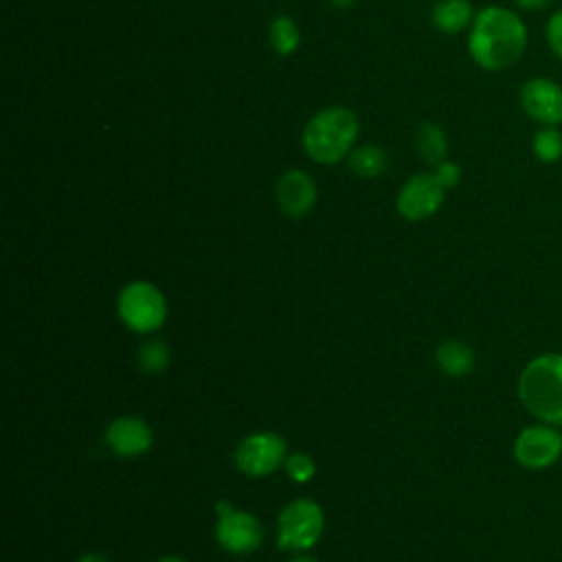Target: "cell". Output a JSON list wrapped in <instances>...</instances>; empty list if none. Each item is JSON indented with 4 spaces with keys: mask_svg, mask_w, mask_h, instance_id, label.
I'll use <instances>...</instances> for the list:
<instances>
[{
    "mask_svg": "<svg viewBox=\"0 0 562 562\" xmlns=\"http://www.w3.org/2000/svg\"><path fill=\"white\" fill-rule=\"evenodd\" d=\"M527 44L529 29L514 9L490 4L476 11L468 35V53L479 68L487 72L505 70L520 61Z\"/></svg>",
    "mask_w": 562,
    "mask_h": 562,
    "instance_id": "cell-1",
    "label": "cell"
},
{
    "mask_svg": "<svg viewBox=\"0 0 562 562\" xmlns=\"http://www.w3.org/2000/svg\"><path fill=\"white\" fill-rule=\"evenodd\" d=\"M516 393L531 417L562 428V353L531 358L518 375Z\"/></svg>",
    "mask_w": 562,
    "mask_h": 562,
    "instance_id": "cell-2",
    "label": "cell"
},
{
    "mask_svg": "<svg viewBox=\"0 0 562 562\" xmlns=\"http://www.w3.org/2000/svg\"><path fill=\"white\" fill-rule=\"evenodd\" d=\"M358 127V116L349 108H325L316 112L303 130L305 154L321 165L338 162L349 154Z\"/></svg>",
    "mask_w": 562,
    "mask_h": 562,
    "instance_id": "cell-3",
    "label": "cell"
},
{
    "mask_svg": "<svg viewBox=\"0 0 562 562\" xmlns=\"http://www.w3.org/2000/svg\"><path fill=\"white\" fill-rule=\"evenodd\" d=\"M116 310L123 325L138 334L156 331L167 318V301L162 292L149 281L127 283L119 292Z\"/></svg>",
    "mask_w": 562,
    "mask_h": 562,
    "instance_id": "cell-4",
    "label": "cell"
},
{
    "mask_svg": "<svg viewBox=\"0 0 562 562\" xmlns=\"http://www.w3.org/2000/svg\"><path fill=\"white\" fill-rule=\"evenodd\" d=\"M325 516L316 501L296 498L279 514V538L277 544L283 551H307L323 533Z\"/></svg>",
    "mask_w": 562,
    "mask_h": 562,
    "instance_id": "cell-5",
    "label": "cell"
},
{
    "mask_svg": "<svg viewBox=\"0 0 562 562\" xmlns=\"http://www.w3.org/2000/svg\"><path fill=\"white\" fill-rule=\"evenodd\" d=\"M512 452L520 468L547 470L562 457V432L544 422L529 424L516 435Z\"/></svg>",
    "mask_w": 562,
    "mask_h": 562,
    "instance_id": "cell-6",
    "label": "cell"
},
{
    "mask_svg": "<svg viewBox=\"0 0 562 562\" xmlns=\"http://www.w3.org/2000/svg\"><path fill=\"white\" fill-rule=\"evenodd\" d=\"M285 461V439L274 430L244 437L235 448V465L248 476H268Z\"/></svg>",
    "mask_w": 562,
    "mask_h": 562,
    "instance_id": "cell-7",
    "label": "cell"
},
{
    "mask_svg": "<svg viewBox=\"0 0 562 562\" xmlns=\"http://www.w3.org/2000/svg\"><path fill=\"white\" fill-rule=\"evenodd\" d=\"M518 103L538 127L562 125V83L553 77H531L520 86Z\"/></svg>",
    "mask_w": 562,
    "mask_h": 562,
    "instance_id": "cell-8",
    "label": "cell"
},
{
    "mask_svg": "<svg viewBox=\"0 0 562 562\" xmlns=\"http://www.w3.org/2000/svg\"><path fill=\"white\" fill-rule=\"evenodd\" d=\"M215 538L224 551L235 555H246L261 544L263 527L255 514L231 507L217 514Z\"/></svg>",
    "mask_w": 562,
    "mask_h": 562,
    "instance_id": "cell-9",
    "label": "cell"
},
{
    "mask_svg": "<svg viewBox=\"0 0 562 562\" xmlns=\"http://www.w3.org/2000/svg\"><path fill=\"white\" fill-rule=\"evenodd\" d=\"M446 189L435 173H415L397 193V211L411 222L435 215L443 202Z\"/></svg>",
    "mask_w": 562,
    "mask_h": 562,
    "instance_id": "cell-10",
    "label": "cell"
},
{
    "mask_svg": "<svg viewBox=\"0 0 562 562\" xmlns=\"http://www.w3.org/2000/svg\"><path fill=\"white\" fill-rule=\"evenodd\" d=\"M105 443L114 454L123 459H134L151 448L154 432L149 424L140 417L125 415L110 422V426L105 428Z\"/></svg>",
    "mask_w": 562,
    "mask_h": 562,
    "instance_id": "cell-11",
    "label": "cell"
},
{
    "mask_svg": "<svg viewBox=\"0 0 562 562\" xmlns=\"http://www.w3.org/2000/svg\"><path fill=\"white\" fill-rule=\"evenodd\" d=\"M277 202L290 217L307 215L316 202L314 180L301 169L285 171L277 182Z\"/></svg>",
    "mask_w": 562,
    "mask_h": 562,
    "instance_id": "cell-12",
    "label": "cell"
},
{
    "mask_svg": "<svg viewBox=\"0 0 562 562\" xmlns=\"http://www.w3.org/2000/svg\"><path fill=\"white\" fill-rule=\"evenodd\" d=\"M435 360H437V367L450 378H465L468 373H472L476 364L472 347L457 338L441 340L435 349Z\"/></svg>",
    "mask_w": 562,
    "mask_h": 562,
    "instance_id": "cell-13",
    "label": "cell"
},
{
    "mask_svg": "<svg viewBox=\"0 0 562 562\" xmlns=\"http://www.w3.org/2000/svg\"><path fill=\"white\" fill-rule=\"evenodd\" d=\"M474 9L470 0H439L432 7V24L446 35L461 33L463 29L472 26L474 20Z\"/></svg>",
    "mask_w": 562,
    "mask_h": 562,
    "instance_id": "cell-14",
    "label": "cell"
},
{
    "mask_svg": "<svg viewBox=\"0 0 562 562\" xmlns=\"http://www.w3.org/2000/svg\"><path fill=\"white\" fill-rule=\"evenodd\" d=\"M415 143H417V154L430 162V165H441L443 160H448V138H446V132L437 125V123H430V121H424L419 127H417V136H415Z\"/></svg>",
    "mask_w": 562,
    "mask_h": 562,
    "instance_id": "cell-15",
    "label": "cell"
},
{
    "mask_svg": "<svg viewBox=\"0 0 562 562\" xmlns=\"http://www.w3.org/2000/svg\"><path fill=\"white\" fill-rule=\"evenodd\" d=\"M531 154L542 165H555L562 160V130L560 127H538L531 136Z\"/></svg>",
    "mask_w": 562,
    "mask_h": 562,
    "instance_id": "cell-16",
    "label": "cell"
},
{
    "mask_svg": "<svg viewBox=\"0 0 562 562\" xmlns=\"http://www.w3.org/2000/svg\"><path fill=\"white\" fill-rule=\"evenodd\" d=\"M349 167L360 178H378L389 167V156L375 145H362L349 156Z\"/></svg>",
    "mask_w": 562,
    "mask_h": 562,
    "instance_id": "cell-17",
    "label": "cell"
},
{
    "mask_svg": "<svg viewBox=\"0 0 562 562\" xmlns=\"http://www.w3.org/2000/svg\"><path fill=\"white\" fill-rule=\"evenodd\" d=\"M270 44L279 55H290L296 50L301 35H299V26L294 24L292 18L288 15H277L270 24Z\"/></svg>",
    "mask_w": 562,
    "mask_h": 562,
    "instance_id": "cell-18",
    "label": "cell"
},
{
    "mask_svg": "<svg viewBox=\"0 0 562 562\" xmlns=\"http://www.w3.org/2000/svg\"><path fill=\"white\" fill-rule=\"evenodd\" d=\"M169 347L160 338H149L138 349V364L147 373H160L169 364Z\"/></svg>",
    "mask_w": 562,
    "mask_h": 562,
    "instance_id": "cell-19",
    "label": "cell"
},
{
    "mask_svg": "<svg viewBox=\"0 0 562 562\" xmlns=\"http://www.w3.org/2000/svg\"><path fill=\"white\" fill-rule=\"evenodd\" d=\"M283 470L285 474L296 481V483H307L314 474H316V463L310 454L305 452H292L285 457L283 461Z\"/></svg>",
    "mask_w": 562,
    "mask_h": 562,
    "instance_id": "cell-20",
    "label": "cell"
},
{
    "mask_svg": "<svg viewBox=\"0 0 562 562\" xmlns=\"http://www.w3.org/2000/svg\"><path fill=\"white\" fill-rule=\"evenodd\" d=\"M544 44L549 53L562 61V7L551 11L544 22Z\"/></svg>",
    "mask_w": 562,
    "mask_h": 562,
    "instance_id": "cell-21",
    "label": "cell"
},
{
    "mask_svg": "<svg viewBox=\"0 0 562 562\" xmlns=\"http://www.w3.org/2000/svg\"><path fill=\"white\" fill-rule=\"evenodd\" d=\"M435 176L443 184V189H452L461 180V167L457 162H452V160H443L441 165H437Z\"/></svg>",
    "mask_w": 562,
    "mask_h": 562,
    "instance_id": "cell-22",
    "label": "cell"
},
{
    "mask_svg": "<svg viewBox=\"0 0 562 562\" xmlns=\"http://www.w3.org/2000/svg\"><path fill=\"white\" fill-rule=\"evenodd\" d=\"M514 4H516L518 9L531 13V11H542V9L551 7L553 0H514Z\"/></svg>",
    "mask_w": 562,
    "mask_h": 562,
    "instance_id": "cell-23",
    "label": "cell"
},
{
    "mask_svg": "<svg viewBox=\"0 0 562 562\" xmlns=\"http://www.w3.org/2000/svg\"><path fill=\"white\" fill-rule=\"evenodd\" d=\"M77 562H112V560L105 558L103 553H83Z\"/></svg>",
    "mask_w": 562,
    "mask_h": 562,
    "instance_id": "cell-24",
    "label": "cell"
},
{
    "mask_svg": "<svg viewBox=\"0 0 562 562\" xmlns=\"http://www.w3.org/2000/svg\"><path fill=\"white\" fill-rule=\"evenodd\" d=\"M290 562H318V560L312 555H294Z\"/></svg>",
    "mask_w": 562,
    "mask_h": 562,
    "instance_id": "cell-25",
    "label": "cell"
},
{
    "mask_svg": "<svg viewBox=\"0 0 562 562\" xmlns=\"http://www.w3.org/2000/svg\"><path fill=\"white\" fill-rule=\"evenodd\" d=\"M158 562H187V560H182V558H178V555H165V558H160Z\"/></svg>",
    "mask_w": 562,
    "mask_h": 562,
    "instance_id": "cell-26",
    "label": "cell"
},
{
    "mask_svg": "<svg viewBox=\"0 0 562 562\" xmlns=\"http://www.w3.org/2000/svg\"><path fill=\"white\" fill-rule=\"evenodd\" d=\"M356 0H331V4H336V7H351Z\"/></svg>",
    "mask_w": 562,
    "mask_h": 562,
    "instance_id": "cell-27",
    "label": "cell"
}]
</instances>
